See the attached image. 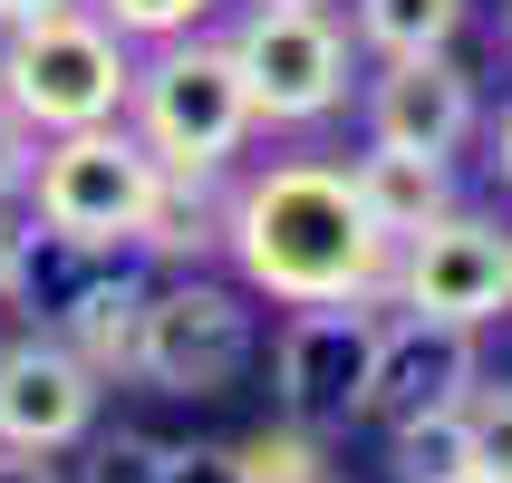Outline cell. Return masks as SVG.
Masks as SVG:
<instances>
[{"mask_svg":"<svg viewBox=\"0 0 512 483\" xmlns=\"http://www.w3.org/2000/svg\"><path fill=\"white\" fill-rule=\"evenodd\" d=\"M223 252L242 261L252 290L310 310V300H377L397 242L368 223L339 165H271L223 203Z\"/></svg>","mask_w":512,"mask_h":483,"instance_id":"cell-1","label":"cell"},{"mask_svg":"<svg viewBox=\"0 0 512 483\" xmlns=\"http://www.w3.org/2000/svg\"><path fill=\"white\" fill-rule=\"evenodd\" d=\"M126 87H136V58H126V39L87 0L0 29V97L20 107L29 136L107 126V116H126Z\"/></svg>","mask_w":512,"mask_h":483,"instance_id":"cell-2","label":"cell"},{"mask_svg":"<svg viewBox=\"0 0 512 483\" xmlns=\"http://www.w3.org/2000/svg\"><path fill=\"white\" fill-rule=\"evenodd\" d=\"M126 116L165 174H223L252 136V87L232 68V39H194V29L155 39V58L126 87Z\"/></svg>","mask_w":512,"mask_h":483,"instance_id":"cell-3","label":"cell"},{"mask_svg":"<svg viewBox=\"0 0 512 483\" xmlns=\"http://www.w3.org/2000/svg\"><path fill=\"white\" fill-rule=\"evenodd\" d=\"M155 155H145L136 126H68V136H39V165H29V203H39V232L58 242H87V252H116L136 242V213L155 194Z\"/></svg>","mask_w":512,"mask_h":483,"instance_id":"cell-4","label":"cell"},{"mask_svg":"<svg viewBox=\"0 0 512 483\" xmlns=\"http://www.w3.org/2000/svg\"><path fill=\"white\" fill-rule=\"evenodd\" d=\"M232 68L252 87V126H319L348 97V39L319 0H261L232 29Z\"/></svg>","mask_w":512,"mask_h":483,"instance_id":"cell-5","label":"cell"},{"mask_svg":"<svg viewBox=\"0 0 512 483\" xmlns=\"http://www.w3.org/2000/svg\"><path fill=\"white\" fill-rule=\"evenodd\" d=\"M252 368V310L213 281H174L145 290L136 319V377L165 387V397H223L232 377Z\"/></svg>","mask_w":512,"mask_h":483,"instance_id":"cell-6","label":"cell"},{"mask_svg":"<svg viewBox=\"0 0 512 483\" xmlns=\"http://www.w3.org/2000/svg\"><path fill=\"white\" fill-rule=\"evenodd\" d=\"M387 281H397L406 310L484 329V319L512 310V242L493 223H474V213H435L426 232H406V261L387 271Z\"/></svg>","mask_w":512,"mask_h":483,"instance_id":"cell-7","label":"cell"},{"mask_svg":"<svg viewBox=\"0 0 512 483\" xmlns=\"http://www.w3.org/2000/svg\"><path fill=\"white\" fill-rule=\"evenodd\" d=\"M97 387H107V377L87 368L58 329L10 339L0 348V445H20V455H68V445H87Z\"/></svg>","mask_w":512,"mask_h":483,"instance_id":"cell-8","label":"cell"},{"mask_svg":"<svg viewBox=\"0 0 512 483\" xmlns=\"http://www.w3.org/2000/svg\"><path fill=\"white\" fill-rule=\"evenodd\" d=\"M368 358H377L368 300H310L281 329V406L300 426H348L358 397H368Z\"/></svg>","mask_w":512,"mask_h":483,"instance_id":"cell-9","label":"cell"},{"mask_svg":"<svg viewBox=\"0 0 512 483\" xmlns=\"http://www.w3.org/2000/svg\"><path fill=\"white\" fill-rule=\"evenodd\" d=\"M474 387V329L464 319H406V329H377V358H368V397L358 416H426V406H464Z\"/></svg>","mask_w":512,"mask_h":483,"instance_id":"cell-10","label":"cell"},{"mask_svg":"<svg viewBox=\"0 0 512 483\" xmlns=\"http://www.w3.org/2000/svg\"><path fill=\"white\" fill-rule=\"evenodd\" d=\"M368 126H377V145H406V155H455V145L474 136V78H464L445 49L387 58Z\"/></svg>","mask_w":512,"mask_h":483,"instance_id":"cell-11","label":"cell"},{"mask_svg":"<svg viewBox=\"0 0 512 483\" xmlns=\"http://www.w3.org/2000/svg\"><path fill=\"white\" fill-rule=\"evenodd\" d=\"M136 319H145V281H126V271H97V261H87L78 281L58 290L49 329L78 348L97 377H136Z\"/></svg>","mask_w":512,"mask_h":483,"instance_id":"cell-12","label":"cell"},{"mask_svg":"<svg viewBox=\"0 0 512 483\" xmlns=\"http://www.w3.org/2000/svg\"><path fill=\"white\" fill-rule=\"evenodd\" d=\"M358 203H368V223L387 232V242H406V232H426L435 213H455V194H445V155H406V145H377V155H358Z\"/></svg>","mask_w":512,"mask_h":483,"instance_id":"cell-13","label":"cell"},{"mask_svg":"<svg viewBox=\"0 0 512 483\" xmlns=\"http://www.w3.org/2000/svg\"><path fill=\"white\" fill-rule=\"evenodd\" d=\"M136 242L165 261H194L223 242V203H213V174H155V194L136 213Z\"/></svg>","mask_w":512,"mask_h":483,"instance_id":"cell-14","label":"cell"},{"mask_svg":"<svg viewBox=\"0 0 512 483\" xmlns=\"http://www.w3.org/2000/svg\"><path fill=\"white\" fill-rule=\"evenodd\" d=\"M455 29H464V0H358V39L387 58L455 49Z\"/></svg>","mask_w":512,"mask_h":483,"instance_id":"cell-15","label":"cell"},{"mask_svg":"<svg viewBox=\"0 0 512 483\" xmlns=\"http://www.w3.org/2000/svg\"><path fill=\"white\" fill-rule=\"evenodd\" d=\"M397 474H406V483H464V474H474V435H464V406L397 416Z\"/></svg>","mask_w":512,"mask_h":483,"instance_id":"cell-16","label":"cell"},{"mask_svg":"<svg viewBox=\"0 0 512 483\" xmlns=\"http://www.w3.org/2000/svg\"><path fill=\"white\" fill-rule=\"evenodd\" d=\"M232 483H329L319 474V426H261V435H242L232 445Z\"/></svg>","mask_w":512,"mask_h":483,"instance_id":"cell-17","label":"cell"},{"mask_svg":"<svg viewBox=\"0 0 512 483\" xmlns=\"http://www.w3.org/2000/svg\"><path fill=\"white\" fill-rule=\"evenodd\" d=\"M464 435H474V474L512 483V387H464Z\"/></svg>","mask_w":512,"mask_h":483,"instance_id":"cell-18","label":"cell"},{"mask_svg":"<svg viewBox=\"0 0 512 483\" xmlns=\"http://www.w3.org/2000/svg\"><path fill=\"white\" fill-rule=\"evenodd\" d=\"M174 455H184V445H165V435H107V445L87 455V483H165Z\"/></svg>","mask_w":512,"mask_h":483,"instance_id":"cell-19","label":"cell"},{"mask_svg":"<svg viewBox=\"0 0 512 483\" xmlns=\"http://www.w3.org/2000/svg\"><path fill=\"white\" fill-rule=\"evenodd\" d=\"M116 39H174V29H194L213 0H87Z\"/></svg>","mask_w":512,"mask_h":483,"instance_id":"cell-20","label":"cell"},{"mask_svg":"<svg viewBox=\"0 0 512 483\" xmlns=\"http://www.w3.org/2000/svg\"><path fill=\"white\" fill-rule=\"evenodd\" d=\"M29 165H39V136H29L20 107L0 97V203H20V194H29Z\"/></svg>","mask_w":512,"mask_h":483,"instance_id":"cell-21","label":"cell"},{"mask_svg":"<svg viewBox=\"0 0 512 483\" xmlns=\"http://www.w3.org/2000/svg\"><path fill=\"white\" fill-rule=\"evenodd\" d=\"M0 483H58V455H20V445H0Z\"/></svg>","mask_w":512,"mask_h":483,"instance_id":"cell-22","label":"cell"},{"mask_svg":"<svg viewBox=\"0 0 512 483\" xmlns=\"http://www.w3.org/2000/svg\"><path fill=\"white\" fill-rule=\"evenodd\" d=\"M20 252H29V232L10 223V203H0V300H10V290H20Z\"/></svg>","mask_w":512,"mask_h":483,"instance_id":"cell-23","label":"cell"},{"mask_svg":"<svg viewBox=\"0 0 512 483\" xmlns=\"http://www.w3.org/2000/svg\"><path fill=\"white\" fill-rule=\"evenodd\" d=\"M165 483H232V455H174Z\"/></svg>","mask_w":512,"mask_h":483,"instance_id":"cell-24","label":"cell"},{"mask_svg":"<svg viewBox=\"0 0 512 483\" xmlns=\"http://www.w3.org/2000/svg\"><path fill=\"white\" fill-rule=\"evenodd\" d=\"M39 10H68V0H0V29H10V20H39Z\"/></svg>","mask_w":512,"mask_h":483,"instance_id":"cell-25","label":"cell"},{"mask_svg":"<svg viewBox=\"0 0 512 483\" xmlns=\"http://www.w3.org/2000/svg\"><path fill=\"white\" fill-rule=\"evenodd\" d=\"M503 174H512V116H503Z\"/></svg>","mask_w":512,"mask_h":483,"instance_id":"cell-26","label":"cell"},{"mask_svg":"<svg viewBox=\"0 0 512 483\" xmlns=\"http://www.w3.org/2000/svg\"><path fill=\"white\" fill-rule=\"evenodd\" d=\"M464 483H493V474H464Z\"/></svg>","mask_w":512,"mask_h":483,"instance_id":"cell-27","label":"cell"},{"mask_svg":"<svg viewBox=\"0 0 512 483\" xmlns=\"http://www.w3.org/2000/svg\"><path fill=\"white\" fill-rule=\"evenodd\" d=\"M503 39H512V20H503Z\"/></svg>","mask_w":512,"mask_h":483,"instance_id":"cell-28","label":"cell"}]
</instances>
